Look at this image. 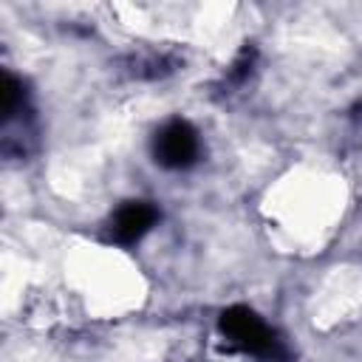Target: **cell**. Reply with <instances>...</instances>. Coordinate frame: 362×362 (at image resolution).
<instances>
[{"label":"cell","instance_id":"4","mask_svg":"<svg viewBox=\"0 0 362 362\" xmlns=\"http://www.w3.org/2000/svg\"><path fill=\"white\" fill-rule=\"evenodd\" d=\"M20 82L14 76H3V90H0V102H3V116L8 119L14 113V107L20 105Z\"/></svg>","mask_w":362,"mask_h":362},{"label":"cell","instance_id":"1","mask_svg":"<svg viewBox=\"0 0 362 362\" xmlns=\"http://www.w3.org/2000/svg\"><path fill=\"white\" fill-rule=\"evenodd\" d=\"M221 331L232 345H238V348H243L249 354H269L274 348L272 331L260 322V317L255 311H249L243 305H235V308L223 311Z\"/></svg>","mask_w":362,"mask_h":362},{"label":"cell","instance_id":"3","mask_svg":"<svg viewBox=\"0 0 362 362\" xmlns=\"http://www.w3.org/2000/svg\"><path fill=\"white\" fill-rule=\"evenodd\" d=\"M156 218H158V212L150 204L130 201V204H124V206L116 209V215L110 221V238L116 243H124V246L127 243H136L156 223Z\"/></svg>","mask_w":362,"mask_h":362},{"label":"cell","instance_id":"2","mask_svg":"<svg viewBox=\"0 0 362 362\" xmlns=\"http://www.w3.org/2000/svg\"><path fill=\"white\" fill-rule=\"evenodd\" d=\"M153 153L161 167H170V170L189 167L198 156V136L187 122H170L156 133Z\"/></svg>","mask_w":362,"mask_h":362}]
</instances>
